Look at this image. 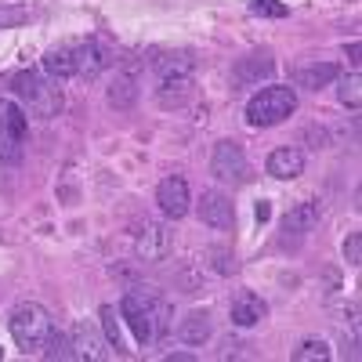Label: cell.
<instances>
[{"instance_id":"6da1fadb","label":"cell","mask_w":362,"mask_h":362,"mask_svg":"<svg viewBox=\"0 0 362 362\" xmlns=\"http://www.w3.org/2000/svg\"><path fill=\"white\" fill-rule=\"evenodd\" d=\"M11 90L25 102V109L37 119H54L66 105L62 87H58L54 80H44V73H37V69H18L11 76Z\"/></svg>"},{"instance_id":"7a4b0ae2","label":"cell","mask_w":362,"mask_h":362,"mask_svg":"<svg viewBox=\"0 0 362 362\" xmlns=\"http://www.w3.org/2000/svg\"><path fill=\"white\" fill-rule=\"evenodd\" d=\"M8 329H11L15 344H18L25 355H37V351H44L54 322H51V315H47L44 305H37V300H25V305H18V308L11 312Z\"/></svg>"},{"instance_id":"3957f363","label":"cell","mask_w":362,"mask_h":362,"mask_svg":"<svg viewBox=\"0 0 362 362\" xmlns=\"http://www.w3.org/2000/svg\"><path fill=\"white\" fill-rule=\"evenodd\" d=\"M293 109H297V90L283 87V83H272V87H261L247 102V124L250 127H276L286 116H293Z\"/></svg>"},{"instance_id":"277c9868","label":"cell","mask_w":362,"mask_h":362,"mask_svg":"<svg viewBox=\"0 0 362 362\" xmlns=\"http://www.w3.org/2000/svg\"><path fill=\"white\" fill-rule=\"evenodd\" d=\"M196 90V73H192V62L185 54L177 58H167L160 66V87H156V102L163 109H181Z\"/></svg>"},{"instance_id":"5b68a950","label":"cell","mask_w":362,"mask_h":362,"mask_svg":"<svg viewBox=\"0 0 362 362\" xmlns=\"http://www.w3.org/2000/svg\"><path fill=\"white\" fill-rule=\"evenodd\" d=\"M210 174L218 181H232V185H243L247 174H250V163H247V153L243 145L225 138L214 145V153H210Z\"/></svg>"},{"instance_id":"8992f818","label":"cell","mask_w":362,"mask_h":362,"mask_svg":"<svg viewBox=\"0 0 362 362\" xmlns=\"http://www.w3.org/2000/svg\"><path fill=\"white\" fill-rule=\"evenodd\" d=\"M119 319L131 326V334L138 344H153L156 329H153V308H148V293L141 290H127L124 300H119Z\"/></svg>"},{"instance_id":"52a82bcc","label":"cell","mask_w":362,"mask_h":362,"mask_svg":"<svg viewBox=\"0 0 362 362\" xmlns=\"http://www.w3.org/2000/svg\"><path fill=\"white\" fill-rule=\"evenodd\" d=\"M156 203H160V210H163V218H185L189 214V203H192V196H189V181L185 177H177V174H170V177H163L160 181V189H156Z\"/></svg>"},{"instance_id":"ba28073f","label":"cell","mask_w":362,"mask_h":362,"mask_svg":"<svg viewBox=\"0 0 362 362\" xmlns=\"http://www.w3.org/2000/svg\"><path fill=\"white\" fill-rule=\"evenodd\" d=\"M109 69V51L98 40H80L73 44V76L83 80H98Z\"/></svg>"},{"instance_id":"9c48e42d","label":"cell","mask_w":362,"mask_h":362,"mask_svg":"<svg viewBox=\"0 0 362 362\" xmlns=\"http://www.w3.org/2000/svg\"><path fill=\"white\" fill-rule=\"evenodd\" d=\"M134 254H138V261H148V264L163 261L170 254V232H167V225L145 221L141 232H138V239H134Z\"/></svg>"},{"instance_id":"30bf717a","label":"cell","mask_w":362,"mask_h":362,"mask_svg":"<svg viewBox=\"0 0 362 362\" xmlns=\"http://www.w3.org/2000/svg\"><path fill=\"white\" fill-rule=\"evenodd\" d=\"M199 221L210 225V228H218V232L232 228V225H235V206H232V199H228L225 192H218V189H206V192L199 196Z\"/></svg>"},{"instance_id":"8fae6325","label":"cell","mask_w":362,"mask_h":362,"mask_svg":"<svg viewBox=\"0 0 362 362\" xmlns=\"http://www.w3.org/2000/svg\"><path fill=\"white\" fill-rule=\"evenodd\" d=\"M272 69H276V62H272L268 51H250L232 66V83L235 87H257L261 80L272 76Z\"/></svg>"},{"instance_id":"7c38bea8","label":"cell","mask_w":362,"mask_h":362,"mask_svg":"<svg viewBox=\"0 0 362 362\" xmlns=\"http://www.w3.org/2000/svg\"><path fill=\"white\" fill-rule=\"evenodd\" d=\"M73 355L76 358H90V362H102V358H109V341L98 334L95 326H87V322H80V326H73Z\"/></svg>"},{"instance_id":"4fadbf2b","label":"cell","mask_w":362,"mask_h":362,"mask_svg":"<svg viewBox=\"0 0 362 362\" xmlns=\"http://www.w3.org/2000/svg\"><path fill=\"white\" fill-rule=\"evenodd\" d=\"M264 167H268V174L276 181H293V177L305 174V153L293 148V145H283V148H276V153L268 156Z\"/></svg>"},{"instance_id":"5bb4252c","label":"cell","mask_w":362,"mask_h":362,"mask_svg":"<svg viewBox=\"0 0 362 362\" xmlns=\"http://www.w3.org/2000/svg\"><path fill=\"white\" fill-rule=\"evenodd\" d=\"M228 315H232V322L235 326H243V329H250V326H257L264 315H268V305L257 297V293H250V290H239L235 297H232V308H228Z\"/></svg>"},{"instance_id":"9a60e30c","label":"cell","mask_w":362,"mask_h":362,"mask_svg":"<svg viewBox=\"0 0 362 362\" xmlns=\"http://www.w3.org/2000/svg\"><path fill=\"white\" fill-rule=\"evenodd\" d=\"M105 102H109L112 109H119V112L134 109V102H138V73H134V69H119L116 80H112L109 90H105Z\"/></svg>"},{"instance_id":"2e32d148","label":"cell","mask_w":362,"mask_h":362,"mask_svg":"<svg viewBox=\"0 0 362 362\" xmlns=\"http://www.w3.org/2000/svg\"><path fill=\"white\" fill-rule=\"evenodd\" d=\"M210 334H214L210 312H189L185 319L177 322V341H181V344L199 348V344H206V341H210Z\"/></svg>"},{"instance_id":"e0dca14e","label":"cell","mask_w":362,"mask_h":362,"mask_svg":"<svg viewBox=\"0 0 362 362\" xmlns=\"http://www.w3.org/2000/svg\"><path fill=\"white\" fill-rule=\"evenodd\" d=\"M319 218H322L319 199H305V203H297V206L290 210V214L283 218V228H286V232H293V235H308V232H315Z\"/></svg>"},{"instance_id":"ac0fdd59","label":"cell","mask_w":362,"mask_h":362,"mask_svg":"<svg viewBox=\"0 0 362 362\" xmlns=\"http://www.w3.org/2000/svg\"><path fill=\"white\" fill-rule=\"evenodd\" d=\"M337 76H341L337 62H308V66H300V69L293 73L297 87H308V90H319V87H326V83H334Z\"/></svg>"},{"instance_id":"d6986e66","label":"cell","mask_w":362,"mask_h":362,"mask_svg":"<svg viewBox=\"0 0 362 362\" xmlns=\"http://www.w3.org/2000/svg\"><path fill=\"white\" fill-rule=\"evenodd\" d=\"M44 73L51 80H66L73 76V44H58L44 54Z\"/></svg>"},{"instance_id":"ffe728a7","label":"cell","mask_w":362,"mask_h":362,"mask_svg":"<svg viewBox=\"0 0 362 362\" xmlns=\"http://www.w3.org/2000/svg\"><path fill=\"white\" fill-rule=\"evenodd\" d=\"M25 127H29V119H25V109H18L15 102H0V134H11V138H25Z\"/></svg>"},{"instance_id":"44dd1931","label":"cell","mask_w":362,"mask_h":362,"mask_svg":"<svg viewBox=\"0 0 362 362\" xmlns=\"http://www.w3.org/2000/svg\"><path fill=\"white\" fill-rule=\"evenodd\" d=\"M44 358H51V362H69V358H76L73 355V337L66 334V329H51V337H47V344H44Z\"/></svg>"},{"instance_id":"7402d4cb","label":"cell","mask_w":362,"mask_h":362,"mask_svg":"<svg viewBox=\"0 0 362 362\" xmlns=\"http://www.w3.org/2000/svg\"><path fill=\"white\" fill-rule=\"evenodd\" d=\"M102 326H105V341L109 348H116V355H127V344H124V334H119V322H116V308L112 305H102Z\"/></svg>"},{"instance_id":"603a6c76","label":"cell","mask_w":362,"mask_h":362,"mask_svg":"<svg viewBox=\"0 0 362 362\" xmlns=\"http://www.w3.org/2000/svg\"><path fill=\"white\" fill-rule=\"evenodd\" d=\"M329 355H334V351H329V344H326V341L308 337L305 344H300V348L293 351V362H326Z\"/></svg>"},{"instance_id":"cb8c5ba5","label":"cell","mask_w":362,"mask_h":362,"mask_svg":"<svg viewBox=\"0 0 362 362\" xmlns=\"http://www.w3.org/2000/svg\"><path fill=\"white\" fill-rule=\"evenodd\" d=\"M203 257H206V264L214 268L218 276H232V272H235V254L228 247H206Z\"/></svg>"},{"instance_id":"d4e9b609","label":"cell","mask_w":362,"mask_h":362,"mask_svg":"<svg viewBox=\"0 0 362 362\" xmlns=\"http://www.w3.org/2000/svg\"><path fill=\"white\" fill-rule=\"evenodd\" d=\"M362 76L358 73H351V76H341V87H337V98H341V105H348V109H358L362 105Z\"/></svg>"},{"instance_id":"484cf974","label":"cell","mask_w":362,"mask_h":362,"mask_svg":"<svg viewBox=\"0 0 362 362\" xmlns=\"http://www.w3.org/2000/svg\"><path fill=\"white\" fill-rule=\"evenodd\" d=\"M22 160V141L11 134H0V163H18Z\"/></svg>"},{"instance_id":"4316f807","label":"cell","mask_w":362,"mask_h":362,"mask_svg":"<svg viewBox=\"0 0 362 362\" xmlns=\"http://www.w3.org/2000/svg\"><path fill=\"white\" fill-rule=\"evenodd\" d=\"M250 11L264 18H286V4H279V0H250Z\"/></svg>"},{"instance_id":"83f0119b","label":"cell","mask_w":362,"mask_h":362,"mask_svg":"<svg viewBox=\"0 0 362 362\" xmlns=\"http://www.w3.org/2000/svg\"><path fill=\"white\" fill-rule=\"evenodd\" d=\"M344 257H348V264H362V235H358V232H351V235H348V243H344Z\"/></svg>"},{"instance_id":"f1b7e54d","label":"cell","mask_w":362,"mask_h":362,"mask_svg":"<svg viewBox=\"0 0 362 362\" xmlns=\"http://www.w3.org/2000/svg\"><path fill=\"white\" fill-rule=\"evenodd\" d=\"M268 214H272V206L268 203H257V221H268Z\"/></svg>"},{"instance_id":"f546056e","label":"cell","mask_w":362,"mask_h":362,"mask_svg":"<svg viewBox=\"0 0 362 362\" xmlns=\"http://www.w3.org/2000/svg\"><path fill=\"white\" fill-rule=\"evenodd\" d=\"M192 355L189 351H174V355H167V362H189Z\"/></svg>"},{"instance_id":"4dcf8cb0","label":"cell","mask_w":362,"mask_h":362,"mask_svg":"<svg viewBox=\"0 0 362 362\" xmlns=\"http://www.w3.org/2000/svg\"><path fill=\"white\" fill-rule=\"evenodd\" d=\"M8 18L15 22V18H22V11H8V15H4V11H0V22H8Z\"/></svg>"},{"instance_id":"1f68e13d","label":"cell","mask_w":362,"mask_h":362,"mask_svg":"<svg viewBox=\"0 0 362 362\" xmlns=\"http://www.w3.org/2000/svg\"><path fill=\"white\" fill-rule=\"evenodd\" d=\"M0 358H4V348H0Z\"/></svg>"}]
</instances>
